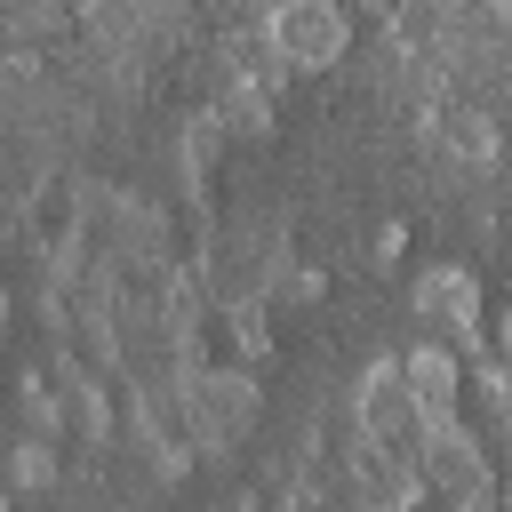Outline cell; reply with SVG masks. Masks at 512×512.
<instances>
[{
  "label": "cell",
  "mask_w": 512,
  "mask_h": 512,
  "mask_svg": "<svg viewBox=\"0 0 512 512\" xmlns=\"http://www.w3.org/2000/svg\"><path fill=\"white\" fill-rule=\"evenodd\" d=\"M496 8H504V16H512V0H496Z\"/></svg>",
  "instance_id": "obj_13"
},
{
  "label": "cell",
  "mask_w": 512,
  "mask_h": 512,
  "mask_svg": "<svg viewBox=\"0 0 512 512\" xmlns=\"http://www.w3.org/2000/svg\"><path fill=\"white\" fill-rule=\"evenodd\" d=\"M184 424H192V448H208V456H224V448H240L248 432H256V416H264V392H256V376L248 368H184Z\"/></svg>",
  "instance_id": "obj_1"
},
{
  "label": "cell",
  "mask_w": 512,
  "mask_h": 512,
  "mask_svg": "<svg viewBox=\"0 0 512 512\" xmlns=\"http://www.w3.org/2000/svg\"><path fill=\"white\" fill-rule=\"evenodd\" d=\"M56 384H64V408H72V432L88 440V448H104L112 440V400H104V376L56 336Z\"/></svg>",
  "instance_id": "obj_7"
},
{
  "label": "cell",
  "mask_w": 512,
  "mask_h": 512,
  "mask_svg": "<svg viewBox=\"0 0 512 512\" xmlns=\"http://www.w3.org/2000/svg\"><path fill=\"white\" fill-rule=\"evenodd\" d=\"M352 432L376 440V448H392V456H416V464H424V432H432V416H424V400H416V384H408L400 360H368V368H360Z\"/></svg>",
  "instance_id": "obj_2"
},
{
  "label": "cell",
  "mask_w": 512,
  "mask_h": 512,
  "mask_svg": "<svg viewBox=\"0 0 512 512\" xmlns=\"http://www.w3.org/2000/svg\"><path fill=\"white\" fill-rule=\"evenodd\" d=\"M424 496H440L448 512H504L496 464H488V448L464 432V416H448V424L424 432Z\"/></svg>",
  "instance_id": "obj_3"
},
{
  "label": "cell",
  "mask_w": 512,
  "mask_h": 512,
  "mask_svg": "<svg viewBox=\"0 0 512 512\" xmlns=\"http://www.w3.org/2000/svg\"><path fill=\"white\" fill-rule=\"evenodd\" d=\"M448 144H456L464 160H480V168H488V160H496V120H488V112H472V104H448Z\"/></svg>",
  "instance_id": "obj_8"
},
{
  "label": "cell",
  "mask_w": 512,
  "mask_h": 512,
  "mask_svg": "<svg viewBox=\"0 0 512 512\" xmlns=\"http://www.w3.org/2000/svg\"><path fill=\"white\" fill-rule=\"evenodd\" d=\"M216 120H224L232 136H248V128H264V120H272V96H264L256 80H232V88H224V104H216Z\"/></svg>",
  "instance_id": "obj_9"
},
{
  "label": "cell",
  "mask_w": 512,
  "mask_h": 512,
  "mask_svg": "<svg viewBox=\"0 0 512 512\" xmlns=\"http://www.w3.org/2000/svg\"><path fill=\"white\" fill-rule=\"evenodd\" d=\"M496 360H512V312L496 320Z\"/></svg>",
  "instance_id": "obj_11"
},
{
  "label": "cell",
  "mask_w": 512,
  "mask_h": 512,
  "mask_svg": "<svg viewBox=\"0 0 512 512\" xmlns=\"http://www.w3.org/2000/svg\"><path fill=\"white\" fill-rule=\"evenodd\" d=\"M416 320L440 328V344H456L464 360H488V336H480V280L464 264H424L416 288H408Z\"/></svg>",
  "instance_id": "obj_5"
},
{
  "label": "cell",
  "mask_w": 512,
  "mask_h": 512,
  "mask_svg": "<svg viewBox=\"0 0 512 512\" xmlns=\"http://www.w3.org/2000/svg\"><path fill=\"white\" fill-rule=\"evenodd\" d=\"M264 48L288 72H328L352 48V16H344V0H272L264 8Z\"/></svg>",
  "instance_id": "obj_4"
},
{
  "label": "cell",
  "mask_w": 512,
  "mask_h": 512,
  "mask_svg": "<svg viewBox=\"0 0 512 512\" xmlns=\"http://www.w3.org/2000/svg\"><path fill=\"white\" fill-rule=\"evenodd\" d=\"M16 480H24V488H56V480H64L48 432H24V440H16Z\"/></svg>",
  "instance_id": "obj_10"
},
{
  "label": "cell",
  "mask_w": 512,
  "mask_h": 512,
  "mask_svg": "<svg viewBox=\"0 0 512 512\" xmlns=\"http://www.w3.org/2000/svg\"><path fill=\"white\" fill-rule=\"evenodd\" d=\"M360 512H392V504H360Z\"/></svg>",
  "instance_id": "obj_12"
},
{
  "label": "cell",
  "mask_w": 512,
  "mask_h": 512,
  "mask_svg": "<svg viewBox=\"0 0 512 512\" xmlns=\"http://www.w3.org/2000/svg\"><path fill=\"white\" fill-rule=\"evenodd\" d=\"M400 368H408V384H416L424 416H432V424H448V416H456V400H464V352H456V344H440V336H424V344H408V352H400Z\"/></svg>",
  "instance_id": "obj_6"
}]
</instances>
